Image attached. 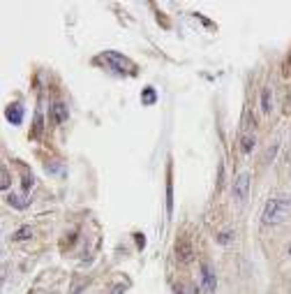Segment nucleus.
I'll return each instance as SVG.
<instances>
[{"label": "nucleus", "instance_id": "obj_1", "mask_svg": "<svg viewBox=\"0 0 291 294\" xmlns=\"http://www.w3.org/2000/svg\"><path fill=\"white\" fill-rule=\"evenodd\" d=\"M291 213V195H282V197H273L266 201L264 213H261V222L264 225H280L285 222Z\"/></svg>", "mask_w": 291, "mask_h": 294}, {"label": "nucleus", "instance_id": "obj_2", "mask_svg": "<svg viewBox=\"0 0 291 294\" xmlns=\"http://www.w3.org/2000/svg\"><path fill=\"white\" fill-rule=\"evenodd\" d=\"M99 63H104V65H109L111 70H116V72L120 74H127L134 70V63L130 58H125L123 54H118V51H104V54L99 56Z\"/></svg>", "mask_w": 291, "mask_h": 294}, {"label": "nucleus", "instance_id": "obj_3", "mask_svg": "<svg viewBox=\"0 0 291 294\" xmlns=\"http://www.w3.org/2000/svg\"><path fill=\"white\" fill-rule=\"evenodd\" d=\"M250 186H252V174H250V172H240V174L236 176V181H233V186H231L233 199H238V201L247 199V195H250Z\"/></svg>", "mask_w": 291, "mask_h": 294}, {"label": "nucleus", "instance_id": "obj_4", "mask_svg": "<svg viewBox=\"0 0 291 294\" xmlns=\"http://www.w3.org/2000/svg\"><path fill=\"white\" fill-rule=\"evenodd\" d=\"M176 257H178V262H183V264H190V262L194 260V248H192L190 236H180V239L176 241Z\"/></svg>", "mask_w": 291, "mask_h": 294}, {"label": "nucleus", "instance_id": "obj_5", "mask_svg": "<svg viewBox=\"0 0 291 294\" xmlns=\"http://www.w3.org/2000/svg\"><path fill=\"white\" fill-rule=\"evenodd\" d=\"M201 278H204V288L208 294H215V288H218V278H215V271L211 269L208 262H201Z\"/></svg>", "mask_w": 291, "mask_h": 294}, {"label": "nucleus", "instance_id": "obj_6", "mask_svg": "<svg viewBox=\"0 0 291 294\" xmlns=\"http://www.w3.org/2000/svg\"><path fill=\"white\" fill-rule=\"evenodd\" d=\"M7 120L12 123V125H21V120H23V107H21L19 102H14V104H9L5 111Z\"/></svg>", "mask_w": 291, "mask_h": 294}, {"label": "nucleus", "instance_id": "obj_7", "mask_svg": "<svg viewBox=\"0 0 291 294\" xmlns=\"http://www.w3.org/2000/svg\"><path fill=\"white\" fill-rule=\"evenodd\" d=\"M5 199H7V204L14 208H28V204H30V199H28L26 195H16V193H9Z\"/></svg>", "mask_w": 291, "mask_h": 294}, {"label": "nucleus", "instance_id": "obj_8", "mask_svg": "<svg viewBox=\"0 0 291 294\" xmlns=\"http://www.w3.org/2000/svg\"><path fill=\"white\" fill-rule=\"evenodd\" d=\"M51 120L53 123H58V125L67 120V107L63 104V102H56V104L51 107Z\"/></svg>", "mask_w": 291, "mask_h": 294}, {"label": "nucleus", "instance_id": "obj_9", "mask_svg": "<svg viewBox=\"0 0 291 294\" xmlns=\"http://www.w3.org/2000/svg\"><path fill=\"white\" fill-rule=\"evenodd\" d=\"M173 211V183H171V165L166 169V213L171 215Z\"/></svg>", "mask_w": 291, "mask_h": 294}, {"label": "nucleus", "instance_id": "obj_10", "mask_svg": "<svg viewBox=\"0 0 291 294\" xmlns=\"http://www.w3.org/2000/svg\"><path fill=\"white\" fill-rule=\"evenodd\" d=\"M261 111H264L266 116L273 111V91L271 88H264V91H261Z\"/></svg>", "mask_w": 291, "mask_h": 294}, {"label": "nucleus", "instance_id": "obj_11", "mask_svg": "<svg viewBox=\"0 0 291 294\" xmlns=\"http://www.w3.org/2000/svg\"><path fill=\"white\" fill-rule=\"evenodd\" d=\"M254 146H257L254 134H243V137H240V151H243L245 155H250L252 151H254Z\"/></svg>", "mask_w": 291, "mask_h": 294}, {"label": "nucleus", "instance_id": "obj_12", "mask_svg": "<svg viewBox=\"0 0 291 294\" xmlns=\"http://www.w3.org/2000/svg\"><path fill=\"white\" fill-rule=\"evenodd\" d=\"M157 102V93H155V88H144V93H141V104H146V107H150V104H155Z\"/></svg>", "mask_w": 291, "mask_h": 294}, {"label": "nucleus", "instance_id": "obj_13", "mask_svg": "<svg viewBox=\"0 0 291 294\" xmlns=\"http://www.w3.org/2000/svg\"><path fill=\"white\" fill-rule=\"evenodd\" d=\"M30 236H33V227H30V225H23V227L16 229V232L12 234V241L19 243V241H26V239H30Z\"/></svg>", "mask_w": 291, "mask_h": 294}, {"label": "nucleus", "instance_id": "obj_14", "mask_svg": "<svg viewBox=\"0 0 291 294\" xmlns=\"http://www.w3.org/2000/svg\"><path fill=\"white\" fill-rule=\"evenodd\" d=\"M21 169H23V179H21V186H23V193H28V190L35 186V176H33V174H28V169H26V167H21Z\"/></svg>", "mask_w": 291, "mask_h": 294}, {"label": "nucleus", "instance_id": "obj_15", "mask_svg": "<svg viewBox=\"0 0 291 294\" xmlns=\"http://www.w3.org/2000/svg\"><path fill=\"white\" fill-rule=\"evenodd\" d=\"M231 241H233V232H231V229H226V232H222V234L218 236L219 246H226V243H231Z\"/></svg>", "mask_w": 291, "mask_h": 294}, {"label": "nucleus", "instance_id": "obj_16", "mask_svg": "<svg viewBox=\"0 0 291 294\" xmlns=\"http://www.w3.org/2000/svg\"><path fill=\"white\" fill-rule=\"evenodd\" d=\"M0 188H2V190L9 188V172H7V167L0 169Z\"/></svg>", "mask_w": 291, "mask_h": 294}, {"label": "nucleus", "instance_id": "obj_17", "mask_svg": "<svg viewBox=\"0 0 291 294\" xmlns=\"http://www.w3.org/2000/svg\"><path fill=\"white\" fill-rule=\"evenodd\" d=\"M250 125H254V116L250 118V111H245V118H243V132L250 130Z\"/></svg>", "mask_w": 291, "mask_h": 294}, {"label": "nucleus", "instance_id": "obj_18", "mask_svg": "<svg viewBox=\"0 0 291 294\" xmlns=\"http://www.w3.org/2000/svg\"><path fill=\"white\" fill-rule=\"evenodd\" d=\"M282 74H285V77H291V51H289V56L285 58V65H282Z\"/></svg>", "mask_w": 291, "mask_h": 294}, {"label": "nucleus", "instance_id": "obj_19", "mask_svg": "<svg viewBox=\"0 0 291 294\" xmlns=\"http://www.w3.org/2000/svg\"><path fill=\"white\" fill-rule=\"evenodd\" d=\"M40 132H42V116L37 114V116H35V130H33V137H37Z\"/></svg>", "mask_w": 291, "mask_h": 294}, {"label": "nucleus", "instance_id": "obj_20", "mask_svg": "<svg viewBox=\"0 0 291 294\" xmlns=\"http://www.w3.org/2000/svg\"><path fill=\"white\" fill-rule=\"evenodd\" d=\"M275 153H278V144H273V146L266 151V162L273 160V158H275Z\"/></svg>", "mask_w": 291, "mask_h": 294}, {"label": "nucleus", "instance_id": "obj_21", "mask_svg": "<svg viewBox=\"0 0 291 294\" xmlns=\"http://www.w3.org/2000/svg\"><path fill=\"white\" fill-rule=\"evenodd\" d=\"M134 241H137V246H139V248L146 246V236L144 234H134Z\"/></svg>", "mask_w": 291, "mask_h": 294}, {"label": "nucleus", "instance_id": "obj_22", "mask_svg": "<svg viewBox=\"0 0 291 294\" xmlns=\"http://www.w3.org/2000/svg\"><path fill=\"white\" fill-rule=\"evenodd\" d=\"M111 294H125V285H116V288L111 290Z\"/></svg>", "mask_w": 291, "mask_h": 294}, {"label": "nucleus", "instance_id": "obj_23", "mask_svg": "<svg viewBox=\"0 0 291 294\" xmlns=\"http://www.w3.org/2000/svg\"><path fill=\"white\" fill-rule=\"evenodd\" d=\"M185 290H187V294H199V288H197V285H185Z\"/></svg>", "mask_w": 291, "mask_h": 294}, {"label": "nucleus", "instance_id": "obj_24", "mask_svg": "<svg viewBox=\"0 0 291 294\" xmlns=\"http://www.w3.org/2000/svg\"><path fill=\"white\" fill-rule=\"evenodd\" d=\"M176 294H187L185 285H180V283H178V285H176Z\"/></svg>", "mask_w": 291, "mask_h": 294}]
</instances>
